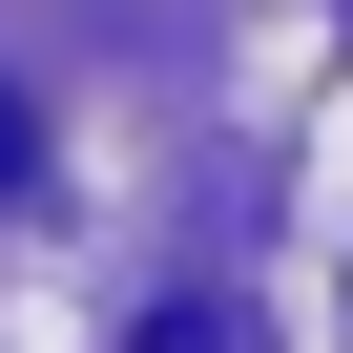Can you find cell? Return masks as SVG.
<instances>
[{"mask_svg":"<svg viewBox=\"0 0 353 353\" xmlns=\"http://www.w3.org/2000/svg\"><path fill=\"white\" fill-rule=\"evenodd\" d=\"M0 188H21V104H0Z\"/></svg>","mask_w":353,"mask_h":353,"instance_id":"cell-2","label":"cell"},{"mask_svg":"<svg viewBox=\"0 0 353 353\" xmlns=\"http://www.w3.org/2000/svg\"><path fill=\"white\" fill-rule=\"evenodd\" d=\"M145 353H250V332H229V312H145Z\"/></svg>","mask_w":353,"mask_h":353,"instance_id":"cell-1","label":"cell"}]
</instances>
